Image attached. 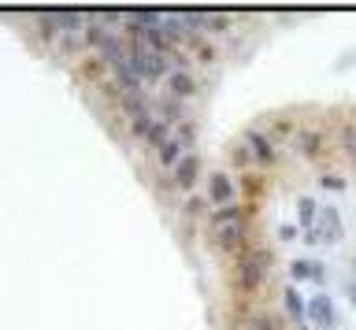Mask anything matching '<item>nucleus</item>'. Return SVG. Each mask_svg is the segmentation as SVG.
Here are the masks:
<instances>
[{
    "label": "nucleus",
    "instance_id": "obj_1",
    "mask_svg": "<svg viewBox=\"0 0 356 330\" xmlns=\"http://www.w3.org/2000/svg\"><path fill=\"white\" fill-rule=\"evenodd\" d=\"M271 263H275V252L256 241L241 252V256L230 260V290L238 301H249V304H260V293L267 290L271 282Z\"/></svg>",
    "mask_w": 356,
    "mask_h": 330
},
{
    "label": "nucleus",
    "instance_id": "obj_2",
    "mask_svg": "<svg viewBox=\"0 0 356 330\" xmlns=\"http://www.w3.org/2000/svg\"><path fill=\"white\" fill-rule=\"evenodd\" d=\"M197 138H200V123H197L193 115H189L186 123H178L175 134L167 138L160 149H156V167H160V171H175V163L182 160L186 152L197 149Z\"/></svg>",
    "mask_w": 356,
    "mask_h": 330
},
{
    "label": "nucleus",
    "instance_id": "obj_3",
    "mask_svg": "<svg viewBox=\"0 0 356 330\" xmlns=\"http://www.w3.org/2000/svg\"><path fill=\"white\" fill-rule=\"evenodd\" d=\"M208 245L230 263L234 256H241L249 245H256V226H252V219H245V223H230V226H219V230H208Z\"/></svg>",
    "mask_w": 356,
    "mask_h": 330
},
{
    "label": "nucleus",
    "instance_id": "obj_4",
    "mask_svg": "<svg viewBox=\"0 0 356 330\" xmlns=\"http://www.w3.org/2000/svg\"><path fill=\"white\" fill-rule=\"evenodd\" d=\"M327 145H330V141H327V130H323V126H312V123H300L297 134H293V141H289V152H293L297 160H305V163H312V167L323 171Z\"/></svg>",
    "mask_w": 356,
    "mask_h": 330
},
{
    "label": "nucleus",
    "instance_id": "obj_5",
    "mask_svg": "<svg viewBox=\"0 0 356 330\" xmlns=\"http://www.w3.org/2000/svg\"><path fill=\"white\" fill-rule=\"evenodd\" d=\"M241 141L252 149L256 167H260V171H275V167H278V160H282V145H275L260 123H256V126H245V130H241Z\"/></svg>",
    "mask_w": 356,
    "mask_h": 330
},
{
    "label": "nucleus",
    "instance_id": "obj_6",
    "mask_svg": "<svg viewBox=\"0 0 356 330\" xmlns=\"http://www.w3.org/2000/svg\"><path fill=\"white\" fill-rule=\"evenodd\" d=\"M200 182H204V160H200V152L193 149V152H186V156L175 163V171H171V190L182 193V197H193Z\"/></svg>",
    "mask_w": 356,
    "mask_h": 330
},
{
    "label": "nucleus",
    "instance_id": "obj_7",
    "mask_svg": "<svg viewBox=\"0 0 356 330\" xmlns=\"http://www.w3.org/2000/svg\"><path fill=\"white\" fill-rule=\"evenodd\" d=\"M163 97H171V101H197L200 97V79L193 74V67H175L171 74L163 79Z\"/></svg>",
    "mask_w": 356,
    "mask_h": 330
},
{
    "label": "nucleus",
    "instance_id": "obj_8",
    "mask_svg": "<svg viewBox=\"0 0 356 330\" xmlns=\"http://www.w3.org/2000/svg\"><path fill=\"white\" fill-rule=\"evenodd\" d=\"M204 197H208L211 208L238 201V174H230V171H208L204 174Z\"/></svg>",
    "mask_w": 356,
    "mask_h": 330
},
{
    "label": "nucleus",
    "instance_id": "obj_9",
    "mask_svg": "<svg viewBox=\"0 0 356 330\" xmlns=\"http://www.w3.org/2000/svg\"><path fill=\"white\" fill-rule=\"evenodd\" d=\"M308 327H316V330H334V327H338L334 297L327 290H319L316 297H308Z\"/></svg>",
    "mask_w": 356,
    "mask_h": 330
},
{
    "label": "nucleus",
    "instance_id": "obj_10",
    "mask_svg": "<svg viewBox=\"0 0 356 330\" xmlns=\"http://www.w3.org/2000/svg\"><path fill=\"white\" fill-rule=\"evenodd\" d=\"M316 234H319V245H338L345 238V223H341V212L334 204H319V223H316Z\"/></svg>",
    "mask_w": 356,
    "mask_h": 330
},
{
    "label": "nucleus",
    "instance_id": "obj_11",
    "mask_svg": "<svg viewBox=\"0 0 356 330\" xmlns=\"http://www.w3.org/2000/svg\"><path fill=\"white\" fill-rule=\"evenodd\" d=\"M289 282H293V286H300V282L323 286V282H327V263H319L312 256H297L293 263H289Z\"/></svg>",
    "mask_w": 356,
    "mask_h": 330
},
{
    "label": "nucleus",
    "instance_id": "obj_12",
    "mask_svg": "<svg viewBox=\"0 0 356 330\" xmlns=\"http://www.w3.org/2000/svg\"><path fill=\"white\" fill-rule=\"evenodd\" d=\"M267 193V171H245L238 174V201L241 204H260Z\"/></svg>",
    "mask_w": 356,
    "mask_h": 330
},
{
    "label": "nucleus",
    "instance_id": "obj_13",
    "mask_svg": "<svg viewBox=\"0 0 356 330\" xmlns=\"http://www.w3.org/2000/svg\"><path fill=\"white\" fill-rule=\"evenodd\" d=\"M260 126L267 130V138H271L275 145H289L300 123H297V119H289V115H282V112H275V115H264Z\"/></svg>",
    "mask_w": 356,
    "mask_h": 330
},
{
    "label": "nucleus",
    "instance_id": "obj_14",
    "mask_svg": "<svg viewBox=\"0 0 356 330\" xmlns=\"http://www.w3.org/2000/svg\"><path fill=\"white\" fill-rule=\"evenodd\" d=\"M227 163H230V171H238V174H245V171H260V167H256L252 149L245 145L241 138H234L230 145H227Z\"/></svg>",
    "mask_w": 356,
    "mask_h": 330
},
{
    "label": "nucleus",
    "instance_id": "obj_15",
    "mask_svg": "<svg viewBox=\"0 0 356 330\" xmlns=\"http://www.w3.org/2000/svg\"><path fill=\"white\" fill-rule=\"evenodd\" d=\"M238 330H286V323H282L275 312H267L264 304H256L252 312L238 323Z\"/></svg>",
    "mask_w": 356,
    "mask_h": 330
},
{
    "label": "nucleus",
    "instance_id": "obj_16",
    "mask_svg": "<svg viewBox=\"0 0 356 330\" xmlns=\"http://www.w3.org/2000/svg\"><path fill=\"white\" fill-rule=\"evenodd\" d=\"M186 56H189V60H197V63H204V67H211V63H219V45H216L211 38L197 34V38L186 45Z\"/></svg>",
    "mask_w": 356,
    "mask_h": 330
},
{
    "label": "nucleus",
    "instance_id": "obj_17",
    "mask_svg": "<svg viewBox=\"0 0 356 330\" xmlns=\"http://www.w3.org/2000/svg\"><path fill=\"white\" fill-rule=\"evenodd\" d=\"M338 152H341V160L349 163V171H356V119L338 126Z\"/></svg>",
    "mask_w": 356,
    "mask_h": 330
},
{
    "label": "nucleus",
    "instance_id": "obj_18",
    "mask_svg": "<svg viewBox=\"0 0 356 330\" xmlns=\"http://www.w3.org/2000/svg\"><path fill=\"white\" fill-rule=\"evenodd\" d=\"M319 223V201L316 197H297V230L305 234Z\"/></svg>",
    "mask_w": 356,
    "mask_h": 330
},
{
    "label": "nucleus",
    "instance_id": "obj_19",
    "mask_svg": "<svg viewBox=\"0 0 356 330\" xmlns=\"http://www.w3.org/2000/svg\"><path fill=\"white\" fill-rule=\"evenodd\" d=\"M171 134H175V126L167 123V119L156 115V119H152V126H149V134H145V145H149V149L156 152V149H160V145H163V141L171 138Z\"/></svg>",
    "mask_w": 356,
    "mask_h": 330
},
{
    "label": "nucleus",
    "instance_id": "obj_20",
    "mask_svg": "<svg viewBox=\"0 0 356 330\" xmlns=\"http://www.w3.org/2000/svg\"><path fill=\"white\" fill-rule=\"evenodd\" d=\"M208 197L204 193H193V197H186L182 201V208H178V212H182V219H208Z\"/></svg>",
    "mask_w": 356,
    "mask_h": 330
},
{
    "label": "nucleus",
    "instance_id": "obj_21",
    "mask_svg": "<svg viewBox=\"0 0 356 330\" xmlns=\"http://www.w3.org/2000/svg\"><path fill=\"white\" fill-rule=\"evenodd\" d=\"M316 182H319V190H330V193H345V190H349V179H345L341 171H334V167H323Z\"/></svg>",
    "mask_w": 356,
    "mask_h": 330
},
{
    "label": "nucleus",
    "instance_id": "obj_22",
    "mask_svg": "<svg viewBox=\"0 0 356 330\" xmlns=\"http://www.w3.org/2000/svg\"><path fill=\"white\" fill-rule=\"evenodd\" d=\"M104 71H108V63L100 60V56H89V60L82 63V74H86L89 82H97V79H100V74H104Z\"/></svg>",
    "mask_w": 356,
    "mask_h": 330
},
{
    "label": "nucleus",
    "instance_id": "obj_23",
    "mask_svg": "<svg viewBox=\"0 0 356 330\" xmlns=\"http://www.w3.org/2000/svg\"><path fill=\"white\" fill-rule=\"evenodd\" d=\"M297 234H300V230H297L293 223H282V226H278V238H282V241H297Z\"/></svg>",
    "mask_w": 356,
    "mask_h": 330
},
{
    "label": "nucleus",
    "instance_id": "obj_24",
    "mask_svg": "<svg viewBox=\"0 0 356 330\" xmlns=\"http://www.w3.org/2000/svg\"><path fill=\"white\" fill-rule=\"evenodd\" d=\"M345 297H349V304L356 308V282H345Z\"/></svg>",
    "mask_w": 356,
    "mask_h": 330
}]
</instances>
